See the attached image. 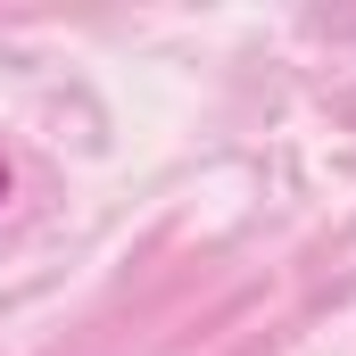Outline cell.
<instances>
[{"instance_id": "obj_1", "label": "cell", "mask_w": 356, "mask_h": 356, "mask_svg": "<svg viewBox=\"0 0 356 356\" xmlns=\"http://www.w3.org/2000/svg\"><path fill=\"white\" fill-rule=\"evenodd\" d=\"M0 199H8V166H0Z\"/></svg>"}]
</instances>
